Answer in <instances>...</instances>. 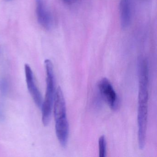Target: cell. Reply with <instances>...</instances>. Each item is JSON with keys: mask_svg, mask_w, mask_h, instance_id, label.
<instances>
[{"mask_svg": "<svg viewBox=\"0 0 157 157\" xmlns=\"http://www.w3.org/2000/svg\"><path fill=\"white\" fill-rule=\"evenodd\" d=\"M137 72L139 79L138 135L144 137L147 133V123L149 69L147 60L142 56L138 59Z\"/></svg>", "mask_w": 157, "mask_h": 157, "instance_id": "6da1fadb", "label": "cell"}, {"mask_svg": "<svg viewBox=\"0 0 157 157\" xmlns=\"http://www.w3.org/2000/svg\"><path fill=\"white\" fill-rule=\"evenodd\" d=\"M53 107L57 137L60 145L65 148L67 145L69 128L67 119L66 101L62 90L59 87L56 91Z\"/></svg>", "mask_w": 157, "mask_h": 157, "instance_id": "7a4b0ae2", "label": "cell"}, {"mask_svg": "<svg viewBox=\"0 0 157 157\" xmlns=\"http://www.w3.org/2000/svg\"><path fill=\"white\" fill-rule=\"evenodd\" d=\"M44 64L46 72V91L41 108L43 124L47 126L51 120L56 91L53 63L50 59H46Z\"/></svg>", "mask_w": 157, "mask_h": 157, "instance_id": "3957f363", "label": "cell"}, {"mask_svg": "<svg viewBox=\"0 0 157 157\" xmlns=\"http://www.w3.org/2000/svg\"><path fill=\"white\" fill-rule=\"evenodd\" d=\"M98 88L104 100L113 110H117L119 107V101L117 94L109 80L102 79L98 83Z\"/></svg>", "mask_w": 157, "mask_h": 157, "instance_id": "277c9868", "label": "cell"}, {"mask_svg": "<svg viewBox=\"0 0 157 157\" xmlns=\"http://www.w3.org/2000/svg\"><path fill=\"white\" fill-rule=\"evenodd\" d=\"M25 72L26 84L29 93L36 106L39 108H41L43 101L42 94L36 86L33 70L28 64L25 65Z\"/></svg>", "mask_w": 157, "mask_h": 157, "instance_id": "5b68a950", "label": "cell"}, {"mask_svg": "<svg viewBox=\"0 0 157 157\" xmlns=\"http://www.w3.org/2000/svg\"><path fill=\"white\" fill-rule=\"evenodd\" d=\"M36 12L39 23L45 29H50L53 25V18L44 0H36Z\"/></svg>", "mask_w": 157, "mask_h": 157, "instance_id": "8992f818", "label": "cell"}, {"mask_svg": "<svg viewBox=\"0 0 157 157\" xmlns=\"http://www.w3.org/2000/svg\"><path fill=\"white\" fill-rule=\"evenodd\" d=\"M133 0H120L119 13L122 28L126 29L129 27L132 18Z\"/></svg>", "mask_w": 157, "mask_h": 157, "instance_id": "52a82bcc", "label": "cell"}, {"mask_svg": "<svg viewBox=\"0 0 157 157\" xmlns=\"http://www.w3.org/2000/svg\"><path fill=\"white\" fill-rule=\"evenodd\" d=\"M99 156L105 157L106 153V142L105 137L101 136L99 139Z\"/></svg>", "mask_w": 157, "mask_h": 157, "instance_id": "ba28073f", "label": "cell"}, {"mask_svg": "<svg viewBox=\"0 0 157 157\" xmlns=\"http://www.w3.org/2000/svg\"><path fill=\"white\" fill-rule=\"evenodd\" d=\"M63 2L68 5H71L76 3L78 0H63Z\"/></svg>", "mask_w": 157, "mask_h": 157, "instance_id": "9c48e42d", "label": "cell"}, {"mask_svg": "<svg viewBox=\"0 0 157 157\" xmlns=\"http://www.w3.org/2000/svg\"></svg>", "mask_w": 157, "mask_h": 157, "instance_id": "30bf717a", "label": "cell"}]
</instances>
